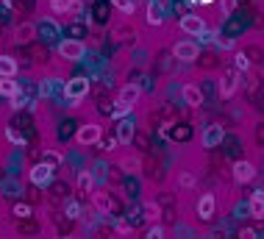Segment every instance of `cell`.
I'll return each instance as SVG.
<instances>
[{
    "mask_svg": "<svg viewBox=\"0 0 264 239\" xmlns=\"http://www.w3.org/2000/svg\"><path fill=\"white\" fill-rule=\"evenodd\" d=\"M42 162H48L50 167H56V170H59V167H62V156L56 153V150H48V153L42 156Z\"/></svg>",
    "mask_w": 264,
    "mask_h": 239,
    "instance_id": "cell-27",
    "label": "cell"
},
{
    "mask_svg": "<svg viewBox=\"0 0 264 239\" xmlns=\"http://www.w3.org/2000/svg\"><path fill=\"white\" fill-rule=\"evenodd\" d=\"M11 6V0H0V8H8Z\"/></svg>",
    "mask_w": 264,
    "mask_h": 239,
    "instance_id": "cell-38",
    "label": "cell"
},
{
    "mask_svg": "<svg viewBox=\"0 0 264 239\" xmlns=\"http://www.w3.org/2000/svg\"><path fill=\"white\" fill-rule=\"evenodd\" d=\"M120 167H123L125 173H139V167H142V162H139L136 156H133V159H131V156H128V159H123V162H120Z\"/></svg>",
    "mask_w": 264,
    "mask_h": 239,
    "instance_id": "cell-24",
    "label": "cell"
},
{
    "mask_svg": "<svg viewBox=\"0 0 264 239\" xmlns=\"http://www.w3.org/2000/svg\"><path fill=\"white\" fill-rule=\"evenodd\" d=\"M89 95V81L86 78H72V81H67L64 84V98H67V106H78L83 98Z\"/></svg>",
    "mask_w": 264,
    "mask_h": 239,
    "instance_id": "cell-1",
    "label": "cell"
},
{
    "mask_svg": "<svg viewBox=\"0 0 264 239\" xmlns=\"http://www.w3.org/2000/svg\"><path fill=\"white\" fill-rule=\"evenodd\" d=\"M217 45H220L222 50H231V48H234V42H231V39H217Z\"/></svg>",
    "mask_w": 264,
    "mask_h": 239,
    "instance_id": "cell-36",
    "label": "cell"
},
{
    "mask_svg": "<svg viewBox=\"0 0 264 239\" xmlns=\"http://www.w3.org/2000/svg\"><path fill=\"white\" fill-rule=\"evenodd\" d=\"M195 183H198V181H195L192 173H184V176H181V186H184V189H192Z\"/></svg>",
    "mask_w": 264,
    "mask_h": 239,
    "instance_id": "cell-33",
    "label": "cell"
},
{
    "mask_svg": "<svg viewBox=\"0 0 264 239\" xmlns=\"http://www.w3.org/2000/svg\"><path fill=\"white\" fill-rule=\"evenodd\" d=\"M34 39H36V25L34 22H22V25H17V36H14V42L17 45L25 48V45H31Z\"/></svg>",
    "mask_w": 264,
    "mask_h": 239,
    "instance_id": "cell-13",
    "label": "cell"
},
{
    "mask_svg": "<svg viewBox=\"0 0 264 239\" xmlns=\"http://www.w3.org/2000/svg\"><path fill=\"white\" fill-rule=\"evenodd\" d=\"M147 22H150V25H161V22H164V14H161L159 8H147Z\"/></svg>",
    "mask_w": 264,
    "mask_h": 239,
    "instance_id": "cell-28",
    "label": "cell"
},
{
    "mask_svg": "<svg viewBox=\"0 0 264 239\" xmlns=\"http://www.w3.org/2000/svg\"><path fill=\"white\" fill-rule=\"evenodd\" d=\"M234 67H236V70H248V67H250L248 53H236V56H234Z\"/></svg>",
    "mask_w": 264,
    "mask_h": 239,
    "instance_id": "cell-29",
    "label": "cell"
},
{
    "mask_svg": "<svg viewBox=\"0 0 264 239\" xmlns=\"http://www.w3.org/2000/svg\"><path fill=\"white\" fill-rule=\"evenodd\" d=\"M139 98H142V86H139V84H133V81H131V84H125L123 89H120V95H117V100H120V103L131 106V109L136 106V100H139Z\"/></svg>",
    "mask_w": 264,
    "mask_h": 239,
    "instance_id": "cell-9",
    "label": "cell"
},
{
    "mask_svg": "<svg viewBox=\"0 0 264 239\" xmlns=\"http://www.w3.org/2000/svg\"><path fill=\"white\" fill-rule=\"evenodd\" d=\"M81 214H83V211H81V203H78V200H67V206H64V217L75 223Z\"/></svg>",
    "mask_w": 264,
    "mask_h": 239,
    "instance_id": "cell-22",
    "label": "cell"
},
{
    "mask_svg": "<svg viewBox=\"0 0 264 239\" xmlns=\"http://www.w3.org/2000/svg\"><path fill=\"white\" fill-rule=\"evenodd\" d=\"M92 186H95V176L86 173V170H81L78 173V192H92Z\"/></svg>",
    "mask_w": 264,
    "mask_h": 239,
    "instance_id": "cell-20",
    "label": "cell"
},
{
    "mask_svg": "<svg viewBox=\"0 0 264 239\" xmlns=\"http://www.w3.org/2000/svg\"><path fill=\"white\" fill-rule=\"evenodd\" d=\"M17 75V59L14 56H0V78Z\"/></svg>",
    "mask_w": 264,
    "mask_h": 239,
    "instance_id": "cell-19",
    "label": "cell"
},
{
    "mask_svg": "<svg viewBox=\"0 0 264 239\" xmlns=\"http://www.w3.org/2000/svg\"><path fill=\"white\" fill-rule=\"evenodd\" d=\"M111 3H114L123 14H133V8H136V0H111Z\"/></svg>",
    "mask_w": 264,
    "mask_h": 239,
    "instance_id": "cell-26",
    "label": "cell"
},
{
    "mask_svg": "<svg viewBox=\"0 0 264 239\" xmlns=\"http://www.w3.org/2000/svg\"><path fill=\"white\" fill-rule=\"evenodd\" d=\"M0 39H3V28H0Z\"/></svg>",
    "mask_w": 264,
    "mask_h": 239,
    "instance_id": "cell-41",
    "label": "cell"
},
{
    "mask_svg": "<svg viewBox=\"0 0 264 239\" xmlns=\"http://www.w3.org/2000/svg\"><path fill=\"white\" fill-rule=\"evenodd\" d=\"M222 128L220 125H208L206 131H203V148H217V145H220L222 142Z\"/></svg>",
    "mask_w": 264,
    "mask_h": 239,
    "instance_id": "cell-15",
    "label": "cell"
},
{
    "mask_svg": "<svg viewBox=\"0 0 264 239\" xmlns=\"http://www.w3.org/2000/svg\"><path fill=\"white\" fill-rule=\"evenodd\" d=\"M256 136H259V142H264V125L259 128V134H256Z\"/></svg>",
    "mask_w": 264,
    "mask_h": 239,
    "instance_id": "cell-39",
    "label": "cell"
},
{
    "mask_svg": "<svg viewBox=\"0 0 264 239\" xmlns=\"http://www.w3.org/2000/svg\"><path fill=\"white\" fill-rule=\"evenodd\" d=\"M83 53H86V48H83L81 39H62L59 42V56L67 59V61H81Z\"/></svg>",
    "mask_w": 264,
    "mask_h": 239,
    "instance_id": "cell-3",
    "label": "cell"
},
{
    "mask_svg": "<svg viewBox=\"0 0 264 239\" xmlns=\"http://www.w3.org/2000/svg\"><path fill=\"white\" fill-rule=\"evenodd\" d=\"M53 173H56V167H50L48 162H36L34 167H31V181H34L36 189H45V186H50V181H53Z\"/></svg>",
    "mask_w": 264,
    "mask_h": 239,
    "instance_id": "cell-2",
    "label": "cell"
},
{
    "mask_svg": "<svg viewBox=\"0 0 264 239\" xmlns=\"http://www.w3.org/2000/svg\"><path fill=\"white\" fill-rule=\"evenodd\" d=\"M20 192H22V186H20L17 181H6V192H3L6 197H17Z\"/></svg>",
    "mask_w": 264,
    "mask_h": 239,
    "instance_id": "cell-31",
    "label": "cell"
},
{
    "mask_svg": "<svg viewBox=\"0 0 264 239\" xmlns=\"http://www.w3.org/2000/svg\"><path fill=\"white\" fill-rule=\"evenodd\" d=\"M181 31L189 36H200L203 31H206V22H203V17L198 14H184L181 17Z\"/></svg>",
    "mask_w": 264,
    "mask_h": 239,
    "instance_id": "cell-8",
    "label": "cell"
},
{
    "mask_svg": "<svg viewBox=\"0 0 264 239\" xmlns=\"http://www.w3.org/2000/svg\"><path fill=\"white\" fill-rule=\"evenodd\" d=\"M161 214V206L159 203H145V220H150V223H156Z\"/></svg>",
    "mask_w": 264,
    "mask_h": 239,
    "instance_id": "cell-25",
    "label": "cell"
},
{
    "mask_svg": "<svg viewBox=\"0 0 264 239\" xmlns=\"http://www.w3.org/2000/svg\"><path fill=\"white\" fill-rule=\"evenodd\" d=\"M253 176H256V167H253L250 162H236V164H234V181H236V183L253 181Z\"/></svg>",
    "mask_w": 264,
    "mask_h": 239,
    "instance_id": "cell-12",
    "label": "cell"
},
{
    "mask_svg": "<svg viewBox=\"0 0 264 239\" xmlns=\"http://www.w3.org/2000/svg\"><path fill=\"white\" fill-rule=\"evenodd\" d=\"M147 237H150V239H161V237H164V228H161L159 223H153L150 228H147Z\"/></svg>",
    "mask_w": 264,
    "mask_h": 239,
    "instance_id": "cell-32",
    "label": "cell"
},
{
    "mask_svg": "<svg viewBox=\"0 0 264 239\" xmlns=\"http://www.w3.org/2000/svg\"><path fill=\"white\" fill-rule=\"evenodd\" d=\"M14 95H20V81H14V75L11 78H0V98L11 100Z\"/></svg>",
    "mask_w": 264,
    "mask_h": 239,
    "instance_id": "cell-17",
    "label": "cell"
},
{
    "mask_svg": "<svg viewBox=\"0 0 264 239\" xmlns=\"http://www.w3.org/2000/svg\"><path fill=\"white\" fill-rule=\"evenodd\" d=\"M214 206H217V200H214L211 192L200 195V200H198V217H200V220H211V217H214Z\"/></svg>",
    "mask_w": 264,
    "mask_h": 239,
    "instance_id": "cell-11",
    "label": "cell"
},
{
    "mask_svg": "<svg viewBox=\"0 0 264 239\" xmlns=\"http://www.w3.org/2000/svg\"><path fill=\"white\" fill-rule=\"evenodd\" d=\"M117 231L120 234H128V231H131V225H128V223H117Z\"/></svg>",
    "mask_w": 264,
    "mask_h": 239,
    "instance_id": "cell-37",
    "label": "cell"
},
{
    "mask_svg": "<svg viewBox=\"0 0 264 239\" xmlns=\"http://www.w3.org/2000/svg\"><path fill=\"white\" fill-rule=\"evenodd\" d=\"M220 6H222V11H225V14H231V11L236 8V0H220Z\"/></svg>",
    "mask_w": 264,
    "mask_h": 239,
    "instance_id": "cell-34",
    "label": "cell"
},
{
    "mask_svg": "<svg viewBox=\"0 0 264 239\" xmlns=\"http://www.w3.org/2000/svg\"><path fill=\"white\" fill-rule=\"evenodd\" d=\"M95 209L97 214H114V217L120 214V203L111 192H95Z\"/></svg>",
    "mask_w": 264,
    "mask_h": 239,
    "instance_id": "cell-6",
    "label": "cell"
},
{
    "mask_svg": "<svg viewBox=\"0 0 264 239\" xmlns=\"http://www.w3.org/2000/svg\"><path fill=\"white\" fill-rule=\"evenodd\" d=\"M11 214H14V220H28V217H31V206H28V203H14L11 206Z\"/></svg>",
    "mask_w": 264,
    "mask_h": 239,
    "instance_id": "cell-23",
    "label": "cell"
},
{
    "mask_svg": "<svg viewBox=\"0 0 264 239\" xmlns=\"http://www.w3.org/2000/svg\"><path fill=\"white\" fill-rule=\"evenodd\" d=\"M239 89V70H225V75H222V81H220V98H234V92Z\"/></svg>",
    "mask_w": 264,
    "mask_h": 239,
    "instance_id": "cell-7",
    "label": "cell"
},
{
    "mask_svg": "<svg viewBox=\"0 0 264 239\" xmlns=\"http://www.w3.org/2000/svg\"><path fill=\"white\" fill-rule=\"evenodd\" d=\"M173 56L178 59V61H195V59L200 56V48H198V42H192V39H181V42L173 45Z\"/></svg>",
    "mask_w": 264,
    "mask_h": 239,
    "instance_id": "cell-5",
    "label": "cell"
},
{
    "mask_svg": "<svg viewBox=\"0 0 264 239\" xmlns=\"http://www.w3.org/2000/svg\"><path fill=\"white\" fill-rule=\"evenodd\" d=\"M75 6V0H50V8H53V14H69Z\"/></svg>",
    "mask_w": 264,
    "mask_h": 239,
    "instance_id": "cell-21",
    "label": "cell"
},
{
    "mask_svg": "<svg viewBox=\"0 0 264 239\" xmlns=\"http://www.w3.org/2000/svg\"><path fill=\"white\" fill-rule=\"evenodd\" d=\"M200 3H211V0H200Z\"/></svg>",
    "mask_w": 264,
    "mask_h": 239,
    "instance_id": "cell-40",
    "label": "cell"
},
{
    "mask_svg": "<svg viewBox=\"0 0 264 239\" xmlns=\"http://www.w3.org/2000/svg\"><path fill=\"white\" fill-rule=\"evenodd\" d=\"M248 56H253L250 61H264V59H262V50H259V48H250V50H248Z\"/></svg>",
    "mask_w": 264,
    "mask_h": 239,
    "instance_id": "cell-35",
    "label": "cell"
},
{
    "mask_svg": "<svg viewBox=\"0 0 264 239\" xmlns=\"http://www.w3.org/2000/svg\"><path fill=\"white\" fill-rule=\"evenodd\" d=\"M250 217L264 220V189H256L250 197Z\"/></svg>",
    "mask_w": 264,
    "mask_h": 239,
    "instance_id": "cell-16",
    "label": "cell"
},
{
    "mask_svg": "<svg viewBox=\"0 0 264 239\" xmlns=\"http://www.w3.org/2000/svg\"><path fill=\"white\" fill-rule=\"evenodd\" d=\"M20 231H22V234H36V231H39V225L28 217V220H20Z\"/></svg>",
    "mask_w": 264,
    "mask_h": 239,
    "instance_id": "cell-30",
    "label": "cell"
},
{
    "mask_svg": "<svg viewBox=\"0 0 264 239\" xmlns=\"http://www.w3.org/2000/svg\"><path fill=\"white\" fill-rule=\"evenodd\" d=\"M181 98H184V103H187V106H200L203 103V92L198 89V84H184Z\"/></svg>",
    "mask_w": 264,
    "mask_h": 239,
    "instance_id": "cell-14",
    "label": "cell"
},
{
    "mask_svg": "<svg viewBox=\"0 0 264 239\" xmlns=\"http://www.w3.org/2000/svg\"><path fill=\"white\" fill-rule=\"evenodd\" d=\"M114 36H117L120 45H133V42H136V31H133L131 25H117Z\"/></svg>",
    "mask_w": 264,
    "mask_h": 239,
    "instance_id": "cell-18",
    "label": "cell"
},
{
    "mask_svg": "<svg viewBox=\"0 0 264 239\" xmlns=\"http://www.w3.org/2000/svg\"><path fill=\"white\" fill-rule=\"evenodd\" d=\"M136 136V128H133V120H128V117H120V122H117V139H120V145H131V139Z\"/></svg>",
    "mask_w": 264,
    "mask_h": 239,
    "instance_id": "cell-10",
    "label": "cell"
},
{
    "mask_svg": "<svg viewBox=\"0 0 264 239\" xmlns=\"http://www.w3.org/2000/svg\"><path fill=\"white\" fill-rule=\"evenodd\" d=\"M75 139H78V145L92 148V145H97V142L103 139V131H100V125H97V122H86V125H81L75 131Z\"/></svg>",
    "mask_w": 264,
    "mask_h": 239,
    "instance_id": "cell-4",
    "label": "cell"
}]
</instances>
